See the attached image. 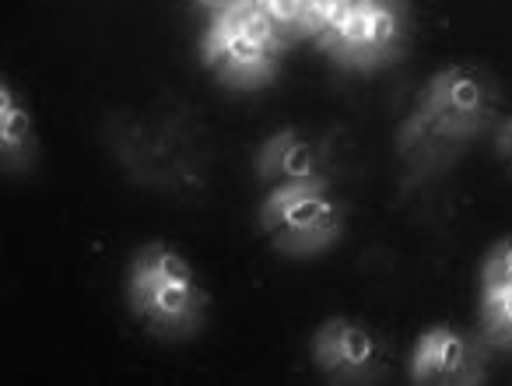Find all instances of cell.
Returning <instances> with one entry per match:
<instances>
[{"label": "cell", "instance_id": "obj_9", "mask_svg": "<svg viewBox=\"0 0 512 386\" xmlns=\"http://www.w3.org/2000/svg\"><path fill=\"white\" fill-rule=\"evenodd\" d=\"M484 313H488L491 327L512 334V281H495L484 292Z\"/></svg>", "mask_w": 512, "mask_h": 386}, {"label": "cell", "instance_id": "obj_4", "mask_svg": "<svg viewBox=\"0 0 512 386\" xmlns=\"http://www.w3.org/2000/svg\"><path fill=\"white\" fill-rule=\"evenodd\" d=\"M467 369V344L453 330H428L414 355V379H453Z\"/></svg>", "mask_w": 512, "mask_h": 386}, {"label": "cell", "instance_id": "obj_14", "mask_svg": "<svg viewBox=\"0 0 512 386\" xmlns=\"http://www.w3.org/2000/svg\"><path fill=\"white\" fill-rule=\"evenodd\" d=\"M488 285L495 281H512V243H498L488 257V271H484Z\"/></svg>", "mask_w": 512, "mask_h": 386}, {"label": "cell", "instance_id": "obj_2", "mask_svg": "<svg viewBox=\"0 0 512 386\" xmlns=\"http://www.w3.org/2000/svg\"><path fill=\"white\" fill-rule=\"evenodd\" d=\"M267 57H271V50H267L264 43H256V39L242 29L235 11L228 8L211 32L207 60L218 67L225 64L228 71H232V78H260V74H267Z\"/></svg>", "mask_w": 512, "mask_h": 386}, {"label": "cell", "instance_id": "obj_5", "mask_svg": "<svg viewBox=\"0 0 512 386\" xmlns=\"http://www.w3.org/2000/svg\"><path fill=\"white\" fill-rule=\"evenodd\" d=\"M260 172L264 176H285L288 183H313L316 179V155L309 144L295 141L292 130L278 134L260 155Z\"/></svg>", "mask_w": 512, "mask_h": 386}, {"label": "cell", "instance_id": "obj_16", "mask_svg": "<svg viewBox=\"0 0 512 386\" xmlns=\"http://www.w3.org/2000/svg\"><path fill=\"white\" fill-rule=\"evenodd\" d=\"M358 4H369V8H376V4H386V0H358Z\"/></svg>", "mask_w": 512, "mask_h": 386}, {"label": "cell", "instance_id": "obj_12", "mask_svg": "<svg viewBox=\"0 0 512 386\" xmlns=\"http://www.w3.org/2000/svg\"><path fill=\"white\" fill-rule=\"evenodd\" d=\"M334 39L344 46V50H372L369 46V15H365V4H358L351 11V18L334 32Z\"/></svg>", "mask_w": 512, "mask_h": 386}, {"label": "cell", "instance_id": "obj_3", "mask_svg": "<svg viewBox=\"0 0 512 386\" xmlns=\"http://www.w3.org/2000/svg\"><path fill=\"white\" fill-rule=\"evenodd\" d=\"M372 355H376L372 334L358 327V323L330 320L316 337V358L327 369H341V365L344 369H362V365L372 362Z\"/></svg>", "mask_w": 512, "mask_h": 386}, {"label": "cell", "instance_id": "obj_10", "mask_svg": "<svg viewBox=\"0 0 512 386\" xmlns=\"http://www.w3.org/2000/svg\"><path fill=\"white\" fill-rule=\"evenodd\" d=\"M144 264L151 267V271L158 274L162 281H176V285H190L193 288V274H190V264H186L183 257H176V253L169 250H148V257H144Z\"/></svg>", "mask_w": 512, "mask_h": 386}, {"label": "cell", "instance_id": "obj_6", "mask_svg": "<svg viewBox=\"0 0 512 386\" xmlns=\"http://www.w3.org/2000/svg\"><path fill=\"white\" fill-rule=\"evenodd\" d=\"M432 102L456 116H474L484 106V92L481 81L467 71H446L435 78L432 85Z\"/></svg>", "mask_w": 512, "mask_h": 386}, {"label": "cell", "instance_id": "obj_15", "mask_svg": "<svg viewBox=\"0 0 512 386\" xmlns=\"http://www.w3.org/2000/svg\"><path fill=\"white\" fill-rule=\"evenodd\" d=\"M498 141H502V151H509V155H512V120L502 127V137H498Z\"/></svg>", "mask_w": 512, "mask_h": 386}, {"label": "cell", "instance_id": "obj_11", "mask_svg": "<svg viewBox=\"0 0 512 386\" xmlns=\"http://www.w3.org/2000/svg\"><path fill=\"white\" fill-rule=\"evenodd\" d=\"M365 15H369V46L372 50H386L397 39V15L386 4H376V8L365 4Z\"/></svg>", "mask_w": 512, "mask_h": 386}, {"label": "cell", "instance_id": "obj_1", "mask_svg": "<svg viewBox=\"0 0 512 386\" xmlns=\"http://www.w3.org/2000/svg\"><path fill=\"white\" fill-rule=\"evenodd\" d=\"M264 229L281 236V243L292 250H316L327 243L337 229V218L323 197L320 179L281 186L264 208Z\"/></svg>", "mask_w": 512, "mask_h": 386}, {"label": "cell", "instance_id": "obj_13", "mask_svg": "<svg viewBox=\"0 0 512 386\" xmlns=\"http://www.w3.org/2000/svg\"><path fill=\"white\" fill-rule=\"evenodd\" d=\"M260 8L278 25H306L309 22V0H260Z\"/></svg>", "mask_w": 512, "mask_h": 386}, {"label": "cell", "instance_id": "obj_7", "mask_svg": "<svg viewBox=\"0 0 512 386\" xmlns=\"http://www.w3.org/2000/svg\"><path fill=\"white\" fill-rule=\"evenodd\" d=\"M190 285H176V281H158L148 295L141 299V306H148L162 320H179L190 313Z\"/></svg>", "mask_w": 512, "mask_h": 386}, {"label": "cell", "instance_id": "obj_8", "mask_svg": "<svg viewBox=\"0 0 512 386\" xmlns=\"http://www.w3.org/2000/svg\"><path fill=\"white\" fill-rule=\"evenodd\" d=\"M29 130H32L29 113L18 106L11 88H4V95H0V141H4V148L8 151L22 148V144L29 141Z\"/></svg>", "mask_w": 512, "mask_h": 386}]
</instances>
